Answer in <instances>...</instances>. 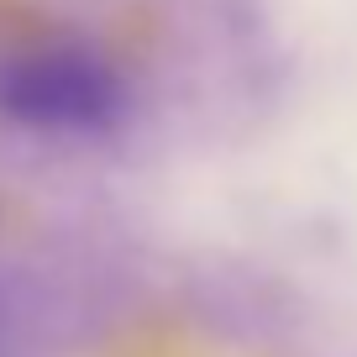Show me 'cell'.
<instances>
[{
    "mask_svg": "<svg viewBox=\"0 0 357 357\" xmlns=\"http://www.w3.org/2000/svg\"><path fill=\"white\" fill-rule=\"evenodd\" d=\"M126 121V79L95 43L32 37L0 47V126L89 142Z\"/></svg>",
    "mask_w": 357,
    "mask_h": 357,
    "instance_id": "obj_1",
    "label": "cell"
}]
</instances>
